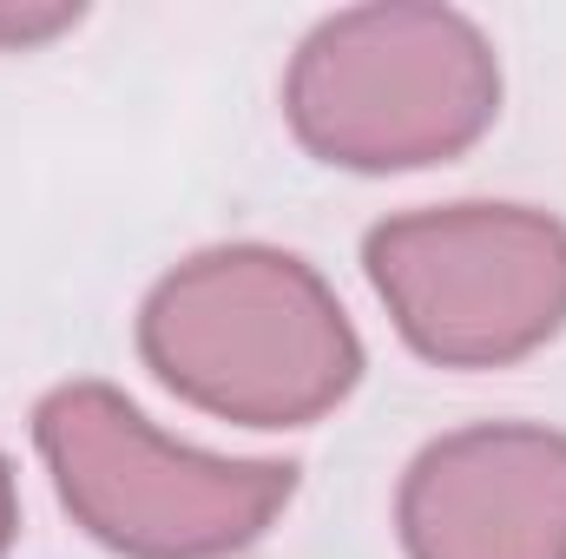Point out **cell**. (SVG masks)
Masks as SVG:
<instances>
[{
	"mask_svg": "<svg viewBox=\"0 0 566 559\" xmlns=\"http://www.w3.org/2000/svg\"><path fill=\"white\" fill-rule=\"evenodd\" d=\"M139 349L171 395L244 428H303L363 376V342L323 277L264 244L178 264L145 296Z\"/></svg>",
	"mask_w": 566,
	"mask_h": 559,
	"instance_id": "obj_1",
	"label": "cell"
},
{
	"mask_svg": "<svg viewBox=\"0 0 566 559\" xmlns=\"http://www.w3.org/2000/svg\"><path fill=\"white\" fill-rule=\"evenodd\" d=\"M283 113L323 165L416 171L494 126L501 66L481 27L448 7H349L303 40Z\"/></svg>",
	"mask_w": 566,
	"mask_h": 559,
	"instance_id": "obj_2",
	"label": "cell"
},
{
	"mask_svg": "<svg viewBox=\"0 0 566 559\" xmlns=\"http://www.w3.org/2000/svg\"><path fill=\"white\" fill-rule=\"evenodd\" d=\"M33 441L66 514L126 559H224L251 547L296 474L277 461H218L165 441L106 382H66L40 402Z\"/></svg>",
	"mask_w": 566,
	"mask_h": 559,
	"instance_id": "obj_3",
	"label": "cell"
},
{
	"mask_svg": "<svg viewBox=\"0 0 566 559\" xmlns=\"http://www.w3.org/2000/svg\"><path fill=\"white\" fill-rule=\"evenodd\" d=\"M369 283L441 369H501L566 323V231L527 204H448L369 231Z\"/></svg>",
	"mask_w": 566,
	"mask_h": 559,
	"instance_id": "obj_4",
	"label": "cell"
},
{
	"mask_svg": "<svg viewBox=\"0 0 566 559\" xmlns=\"http://www.w3.org/2000/svg\"><path fill=\"white\" fill-rule=\"evenodd\" d=\"M409 559H566V434L494 421L434 441L402 481Z\"/></svg>",
	"mask_w": 566,
	"mask_h": 559,
	"instance_id": "obj_5",
	"label": "cell"
},
{
	"mask_svg": "<svg viewBox=\"0 0 566 559\" xmlns=\"http://www.w3.org/2000/svg\"><path fill=\"white\" fill-rule=\"evenodd\" d=\"M73 20H80V7H0V53L40 46V40L66 33Z\"/></svg>",
	"mask_w": 566,
	"mask_h": 559,
	"instance_id": "obj_6",
	"label": "cell"
},
{
	"mask_svg": "<svg viewBox=\"0 0 566 559\" xmlns=\"http://www.w3.org/2000/svg\"><path fill=\"white\" fill-rule=\"evenodd\" d=\"M13 540V474H7V454H0V553Z\"/></svg>",
	"mask_w": 566,
	"mask_h": 559,
	"instance_id": "obj_7",
	"label": "cell"
}]
</instances>
